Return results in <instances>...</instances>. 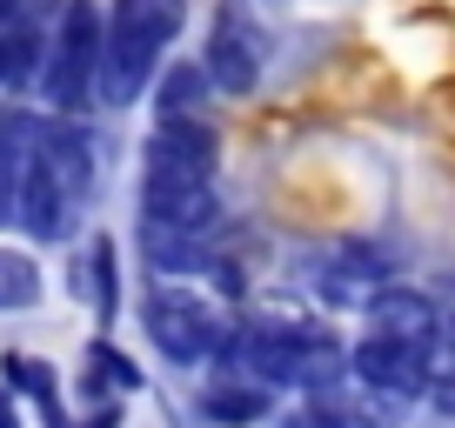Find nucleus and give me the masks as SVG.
Returning a JSON list of instances; mask_svg holds the SVG:
<instances>
[{"instance_id": "f257e3e1", "label": "nucleus", "mask_w": 455, "mask_h": 428, "mask_svg": "<svg viewBox=\"0 0 455 428\" xmlns=\"http://www.w3.org/2000/svg\"><path fill=\"white\" fill-rule=\"evenodd\" d=\"M221 221V141L208 121H161L141 168V228L214 242Z\"/></svg>"}, {"instance_id": "f03ea898", "label": "nucleus", "mask_w": 455, "mask_h": 428, "mask_svg": "<svg viewBox=\"0 0 455 428\" xmlns=\"http://www.w3.org/2000/svg\"><path fill=\"white\" fill-rule=\"evenodd\" d=\"M87 201H94V141L81 121H41L28 147V174H20V228L34 242H68L81 228Z\"/></svg>"}, {"instance_id": "7ed1b4c3", "label": "nucleus", "mask_w": 455, "mask_h": 428, "mask_svg": "<svg viewBox=\"0 0 455 428\" xmlns=\"http://www.w3.org/2000/svg\"><path fill=\"white\" fill-rule=\"evenodd\" d=\"M221 369L275 395V388H328V382H341L348 355H341L335 335L301 329V321H242V329H228V342H221Z\"/></svg>"}, {"instance_id": "20e7f679", "label": "nucleus", "mask_w": 455, "mask_h": 428, "mask_svg": "<svg viewBox=\"0 0 455 428\" xmlns=\"http://www.w3.org/2000/svg\"><path fill=\"white\" fill-rule=\"evenodd\" d=\"M181 20H188L181 0H114L100 14V100L108 107H128L148 94Z\"/></svg>"}, {"instance_id": "39448f33", "label": "nucleus", "mask_w": 455, "mask_h": 428, "mask_svg": "<svg viewBox=\"0 0 455 428\" xmlns=\"http://www.w3.org/2000/svg\"><path fill=\"white\" fill-rule=\"evenodd\" d=\"M41 94L47 107H60V121L87 115L100 100V7L94 0H60V20L47 34V60H41Z\"/></svg>"}, {"instance_id": "423d86ee", "label": "nucleus", "mask_w": 455, "mask_h": 428, "mask_svg": "<svg viewBox=\"0 0 455 428\" xmlns=\"http://www.w3.org/2000/svg\"><path fill=\"white\" fill-rule=\"evenodd\" d=\"M141 321H148V342L174 361V369H208L221 361V342H228V321L208 308L201 295H188L181 281H155L141 301Z\"/></svg>"}, {"instance_id": "0eeeda50", "label": "nucleus", "mask_w": 455, "mask_h": 428, "mask_svg": "<svg viewBox=\"0 0 455 428\" xmlns=\"http://www.w3.org/2000/svg\"><path fill=\"white\" fill-rule=\"evenodd\" d=\"M201 74H208V87H221V94H235V100L261 87V74H268V34L255 28L248 0H221V7H214Z\"/></svg>"}, {"instance_id": "6e6552de", "label": "nucleus", "mask_w": 455, "mask_h": 428, "mask_svg": "<svg viewBox=\"0 0 455 428\" xmlns=\"http://www.w3.org/2000/svg\"><path fill=\"white\" fill-rule=\"evenodd\" d=\"M348 382H362L369 395L395 401V408H409V401L428 395V382H435V361L415 355V348L402 342H382V335H362L355 348H348Z\"/></svg>"}, {"instance_id": "1a4fd4ad", "label": "nucleus", "mask_w": 455, "mask_h": 428, "mask_svg": "<svg viewBox=\"0 0 455 428\" xmlns=\"http://www.w3.org/2000/svg\"><path fill=\"white\" fill-rule=\"evenodd\" d=\"M369 321H375L369 335L402 342V348H415V355L435 361V348H442V314H435V301H428V295H415V288H388V295L369 301Z\"/></svg>"}, {"instance_id": "9d476101", "label": "nucleus", "mask_w": 455, "mask_h": 428, "mask_svg": "<svg viewBox=\"0 0 455 428\" xmlns=\"http://www.w3.org/2000/svg\"><path fill=\"white\" fill-rule=\"evenodd\" d=\"M34 115H0V221L20 214V174H28V147H34Z\"/></svg>"}, {"instance_id": "9b49d317", "label": "nucleus", "mask_w": 455, "mask_h": 428, "mask_svg": "<svg viewBox=\"0 0 455 428\" xmlns=\"http://www.w3.org/2000/svg\"><path fill=\"white\" fill-rule=\"evenodd\" d=\"M201 408L214 415V422H261V415L275 408V395L268 388H255V382H242V375H214L208 388H201Z\"/></svg>"}, {"instance_id": "f8f14e48", "label": "nucleus", "mask_w": 455, "mask_h": 428, "mask_svg": "<svg viewBox=\"0 0 455 428\" xmlns=\"http://www.w3.org/2000/svg\"><path fill=\"white\" fill-rule=\"evenodd\" d=\"M41 301V261L28 248H0V314L34 308Z\"/></svg>"}, {"instance_id": "ddd939ff", "label": "nucleus", "mask_w": 455, "mask_h": 428, "mask_svg": "<svg viewBox=\"0 0 455 428\" xmlns=\"http://www.w3.org/2000/svg\"><path fill=\"white\" fill-rule=\"evenodd\" d=\"M201 94H208V74L174 67L168 81H161V121H201Z\"/></svg>"}, {"instance_id": "4468645a", "label": "nucleus", "mask_w": 455, "mask_h": 428, "mask_svg": "<svg viewBox=\"0 0 455 428\" xmlns=\"http://www.w3.org/2000/svg\"><path fill=\"white\" fill-rule=\"evenodd\" d=\"M87 375H94V388H108V395H134V388H141V369H134L114 342L87 348Z\"/></svg>"}, {"instance_id": "2eb2a0df", "label": "nucleus", "mask_w": 455, "mask_h": 428, "mask_svg": "<svg viewBox=\"0 0 455 428\" xmlns=\"http://www.w3.org/2000/svg\"><path fill=\"white\" fill-rule=\"evenodd\" d=\"M87 288H94V314L108 321V314H114V242L87 248Z\"/></svg>"}, {"instance_id": "dca6fc26", "label": "nucleus", "mask_w": 455, "mask_h": 428, "mask_svg": "<svg viewBox=\"0 0 455 428\" xmlns=\"http://www.w3.org/2000/svg\"><path fill=\"white\" fill-rule=\"evenodd\" d=\"M428 401H435L442 415H455V375H442V369H435V382H428Z\"/></svg>"}, {"instance_id": "f3484780", "label": "nucleus", "mask_w": 455, "mask_h": 428, "mask_svg": "<svg viewBox=\"0 0 455 428\" xmlns=\"http://www.w3.org/2000/svg\"><path fill=\"white\" fill-rule=\"evenodd\" d=\"M0 428H20V408H14V388L0 395Z\"/></svg>"}]
</instances>
